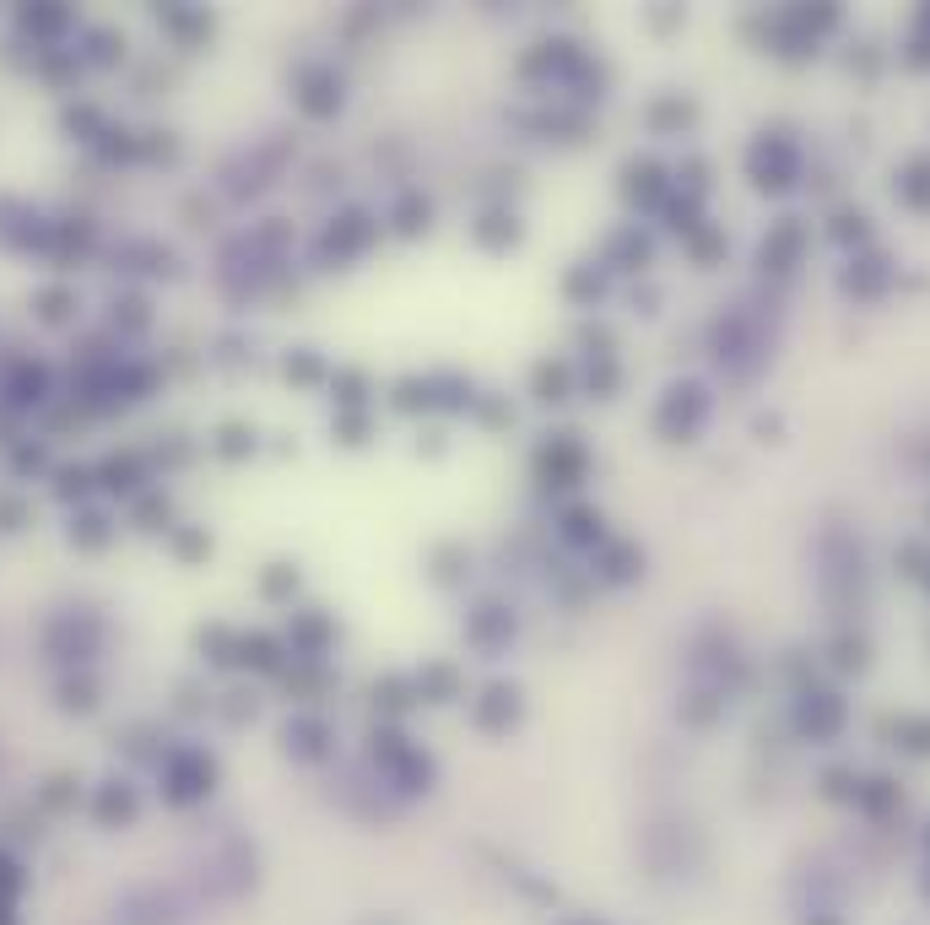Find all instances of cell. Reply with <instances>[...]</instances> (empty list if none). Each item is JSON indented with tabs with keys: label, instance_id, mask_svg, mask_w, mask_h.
I'll use <instances>...</instances> for the list:
<instances>
[{
	"label": "cell",
	"instance_id": "cell-2",
	"mask_svg": "<svg viewBox=\"0 0 930 925\" xmlns=\"http://www.w3.org/2000/svg\"><path fill=\"white\" fill-rule=\"evenodd\" d=\"M535 400H568V368L563 363H541L535 368Z\"/></svg>",
	"mask_w": 930,
	"mask_h": 925
},
{
	"label": "cell",
	"instance_id": "cell-1",
	"mask_svg": "<svg viewBox=\"0 0 930 925\" xmlns=\"http://www.w3.org/2000/svg\"><path fill=\"white\" fill-rule=\"evenodd\" d=\"M417 693H422V698H433V704H449V698L460 693L455 665H428V671H422V682H417Z\"/></svg>",
	"mask_w": 930,
	"mask_h": 925
}]
</instances>
